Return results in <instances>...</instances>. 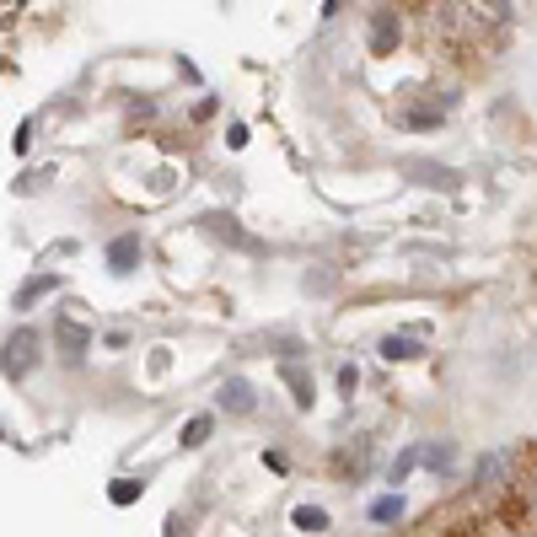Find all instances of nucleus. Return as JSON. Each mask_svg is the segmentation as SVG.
<instances>
[{
	"instance_id": "6e6552de",
	"label": "nucleus",
	"mask_w": 537,
	"mask_h": 537,
	"mask_svg": "<svg viewBox=\"0 0 537 537\" xmlns=\"http://www.w3.org/2000/svg\"><path fill=\"white\" fill-rule=\"evenodd\" d=\"M49 290H60V274H33V280H27V285L17 290V307L27 312L33 301H43V296H49Z\"/></svg>"
},
{
	"instance_id": "4468645a",
	"label": "nucleus",
	"mask_w": 537,
	"mask_h": 537,
	"mask_svg": "<svg viewBox=\"0 0 537 537\" xmlns=\"http://www.w3.org/2000/svg\"><path fill=\"white\" fill-rule=\"evenodd\" d=\"M296 527L301 532H323L328 527V511H323V505H301V511H296Z\"/></svg>"
},
{
	"instance_id": "9d476101",
	"label": "nucleus",
	"mask_w": 537,
	"mask_h": 537,
	"mask_svg": "<svg viewBox=\"0 0 537 537\" xmlns=\"http://www.w3.org/2000/svg\"><path fill=\"white\" fill-rule=\"evenodd\" d=\"M210 430H215V419H210V414H194V419L183 425V446H205Z\"/></svg>"
},
{
	"instance_id": "6ab92c4d",
	"label": "nucleus",
	"mask_w": 537,
	"mask_h": 537,
	"mask_svg": "<svg viewBox=\"0 0 537 537\" xmlns=\"http://www.w3.org/2000/svg\"><path fill=\"white\" fill-rule=\"evenodd\" d=\"M527 505H532V516H537V478H532V489H527Z\"/></svg>"
},
{
	"instance_id": "f8f14e48",
	"label": "nucleus",
	"mask_w": 537,
	"mask_h": 537,
	"mask_svg": "<svg viewBox=\"0 0 537 537\" xmlns=\"http://www.w3.org/2000/svg\"><path fill=\"white\" fill-rule=\"evenodd\" d=\"M419 462H425V446H409V452H403V457L393 462V473H387V478H393V484H403V478H409V473L419 468Z\"/></svg>"
},
{
	"instance_id": "f03ea898",
	"label": "nucleus",
	"mask_w": 537,
	"mask_h": 537,
	"mask_svg": "<svg viewBox=\"0 0 537 537\" xmlns=\"http://www.w3.org/2000/svg\"><path fill=\"white\" fill-rule=\"evenodd\" d=\"M140 258H145V242H140V231H124V237H113V242H108V269H113V274H129V269H140Z\"/></svg>"
},
{
	"instance_id": "7ed1b4c3",
	"label": "nucleus",
	"mask_w": 537,
	"mask_h": 537,
	"mask_svg": "<svg viewBox=\"0 0 537 537\" xmlns=\"http://www.w3.org/2000/svg\"><path fill=\"white\" fill-rule=\"evenodd\" d=\"M398 33H403V27H398V11H371V33H366V43H371V54H393L398 49Z\"/></svg>"
},
{
	"instance_id": "ddd939ff",
	"label": "nucleus",
	"mask_w": 537,
	"mask_h": 537,
	"mask_svg": "<svg viewBox=\"0 0 537 537\" xmlns=\"http://www.w3.org/2000/svg\"><path fill=\"white\" fill-rule=\"evenodd\" d=\"M140 478H113V489H108V495H113V505H135L140 500Z\"/></svg>"
},
{
	"instance_id": "dca6fc26",
	"label": "nucleus",
	"mask_w": 537,
	"mask_h": 537,
	"mask_svg": "<svg viewBox=\"0 0 537 537\" xmlns=\"http://www.w3.org/2000/svg\"><path fill=\"white\" fill-rule=\"evenodd\" d=\"M398 516H403V500L398 495H387V500L371 505V521H398Z\"/></svg>"
},
{
	"instance_id": "2eb2a0df",
	"label": "nucleus",
	"mask_w": 537,
	"mask_h": 537,
	"mask_svg": "<svg viewBox=\"0 0 537 537\" xmlns=\"http://www.w3.org/2000/svg\"><path fill=\"white\" fill-rule=\"evenodd\" d=\"M425 468H435V473H446V468H452V446H446V441H435V446H425Z\"/></svg>"
},
{
	"instance_id": "39448f33",
	"label": "nucleus",
	"mask_w": 537,
	"mask_h": 537,
	"mask_svg": "<svg viewBox=\"0 0 537 537\" xmlns=\"http://www.w3.org/2000/svg\"><path fill=\"white\" fill-rule=\"evenodd\" d=\"M280 376H285V387H290V393H296L301 409H312V371H307V366H296V360H285Z\"/></svg>"
},
{
	"instance_id": "f257e3e1",
	"label": "nucleus",
	"mask_w": 537,
	"mask_h": 537,
	"mask_svg": "<svg viewBox=\"0 0 537 537\" xmlns=\"http://www.w3.org/2000/svg\"><path fill=\"white\" fill-rule=\"evenodd\" d=\"M33 360H38V333L17 328L6 339V376H27V371H33Z\"/></svg>"
},
{
	"instance_id": "423d86ee",
	"label": "nucleus",
	"mask_w": 537,
	"mask_h": 537,
	"mask_svg": "<svg viewBox=\"0 0 537 537\" xmlns=\"http://www.w3.org/2000/svg\"><path fill=\"white\" fill-rule=\"evenodd\" d=\"M419 355H425V344L409 339V333H387L382 339V360H393V366L398 360H419Z\"/></svg>"
},
{
	"instance_id": "20e7f679",
	"label": "nucleus",
	"mask_w": 537,
	"mask_h": 537,
	"mask_svg": "<svg viewBox=\"0 0 537 537\" xmlns=\"http://www.w3.org/2000/svg\"><path fill=\"white\" fill-rule=\"evenodd\" d=\"M221 409H231V414H253V387L242 382V376H226V382H221Z\"/></svg>"
},
{
	"instance_id": "9b49d317",
	"label": "nucleus",
	"mask_w": 537,
	"mask_h": 537,
	"mask_svg": "<svg viewBox=\"0 0 537 537\" xmlns=\"http://www.w3.org/2000/svg\"><path fill=\"white\" fill-rule=\"evenodd\" d=\"M333 462H339V473H355V478H360V473H366V462H371V446L360 441L355 452H339V457H333Z\"/></svg>"
},
{
	"instance_id": "a211bd4d",
	"label": "nucleus",
	"mask_w": 537,
	"mask_h": 537,
	"mask_svg": "<svg viewBox=\"0 0 537 537\" xmlns=\"http://www.w3.org/2000/svg\"><path fill=\"white\" fill-rule=\"evenodd\" d=\"M339 387H344V393H355V387H360V371L355 366H339Z\"/></svg>"
},
{
	"instance_id": "f3484780",
	"label": "nucleus",
	"mask_w": 537,
	"mask_h": 537,
	"mask_svg": "<svg viewBox=\"0 0 537 537\" xmlns=\"http://www.w3.org/2000/svg\"><path fill=\"white\" fill-rule=\"evenodd\" d=\"M500 473H505V457H484V462H478V484H495Z\"/></svg>"
},
{
	"instance_id": "0eeeda50",
	"label": "nucleus",
	"mask_w": 537,
	"mask_h": 537,
	"mask_svg": "<svg viewBox=\"0 0 537 537\" xmlns=\"http://www.w3.org/2000/svg\"><path fill=\"white\" fill-rule=\"evenodd\" d=\"M54 339H60L70 355H86V350H92V333H86L81 323H70V317H60V323H54Z\"/></svg>"
},
{
	"instance_id": "1a4fd4ad",
	"label": "nucleus",
	"mask_w": 537,
	"mask_h": 537,
	"mask_svg": "<svg viewBox=\"0 0 537 537\" xmlns=\"http://www.w3.org/2000/svg\"><path fill=\"white\" fill-rule=\"evenodd\" d=\"M403 172H409V178H430L425 188H457V172H446V167H425V162H409Z\"/></svg>"
}]
</instances>
